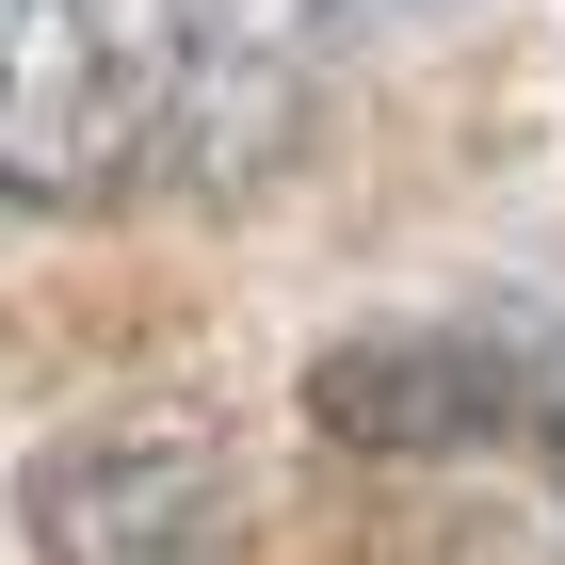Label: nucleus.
Instances as JSON below:
<instances>
[{
  "instance_id": "f257e3e1",
  "label": "nucleus",
  "mask_w": 565,
  "mask_h": 565,
  "mask_svg": "<svg viewBox=\"0 0 565 565\" xmlns=\"http://www.w3.org/2000/svg\"><path fill=\"white\" fill-rule=\"evenodd\" d=\"M146 162V65L97 0H0V194L17 211H97Z\"/></svg>"
},
{
  "instance_id": "f03ea898",
  "label": "nucleus",
  "mask_w": 565,
  "mask_h": 565,
  "mask_svg": "<svg viewBox=\"0 0 565 565\" xmlns=\"http://www.w3.org/2000/svg\"><path fill=\"white\" fill-rule=\"evenodd\" d=\"M33 550L49 565H243V501L194 420H97L33 452Z\"/></svg>"
},
{
  "instance_id": "7ed1b4c3",
  "label": "nucleus",
  "mask_w": 565,
  "mask_h": 565,
  "mask_svg": "<svg viewBox=\"0 0 565 565\" xmlns=\"http://www.w3.org/2000/svg\"><path fill=\"white\" fill-rule=\"evenodd\" d=\"M518 388L484 340H355L323 355V420L340 436H388V452H436V436H518Z\"/></svg>"
},
{
  "instance_id": "20e7f679",
  "label": "nucleus",
  "mask_w": 565,
  "mask_h": 565,
  "mask_svg": "<svg viewBox=\"0 0 565 565\" xmlns=\"http://www.w3.org/2000/svg\"><path fill=\"white\" fill-rule=\"evenodd\" d=\"M291 65H307V0H178V97L194 130H226V162L291 130Z\"/></svg>"
},
{
  "instance_id": "39448f33",
  "label": "nucleus",
  "mask_w": 565,
  "mask_h": 565,
  "mask_svg": "<svg viewBox=\"0 0 565 565\" xmlns=\"http://www.w3.org/2000/svg\"><path fill=\"white\" fill-rule=\"evenodd\" d=\"M518 436H533V469L565 484V355H550V372H533V388H518Z\"/></svg>"
}]
</instances>
